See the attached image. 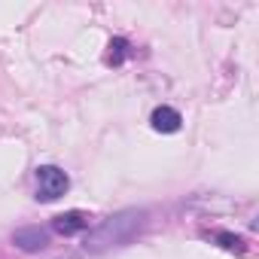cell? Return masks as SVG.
Instances as JSON below:
<instances>
[{
  "label": "cell",
  "instance_id": "obj_1",
  "mask_svg": "<svg viewBox=\"0 0 259 259\" xmlns=\"http://www.w3.org/2000/svg\"><path fill=\"white\" fill-rule=\"evenodd\" d=\"M144 210H125V213H119V217H110L107 223H101L98 229H95V235H92V241L85 244V247H92V250H101V247H110V244H125L128 238H132L141 226H144Z\"/></svg>",
  "mask_w": 259,
  "mask_h": 259
},
{
  "label": "cell",
  "instance_id": "obj_2",
  "mask_svg": "<svg viewBox=\"0 0 259 259\" xmlns=\"http://www.w3.org/2000/svg\"><path fill=\"white\" fill-rule=\"evenodd\" d=\"M34 180H37V201H55L70 189V177L58 165H40L34 171Z\"/></svg>",
  "mask_w": 259,
  "mask_h": 259
},
{
  "label": "cell",
  "instance_id": "obj_3",
  "mask_svg": "<svg viewBox=\"0 0 259 259\" xmlns=\"http://www.w3.org/2000/svg\"><path fill=\"white\" fill-rule=\"evenodd\" d=\"M85 229H92V217L82 213V210H67V213H58V217L52 220V232H58V235H64V238L79 235V232H85Z\"/></svg>",
  "mask_w": 259,
  "mask_h": 259
},
{
  "label": "cell",
  "instance_id": "obj_4",
  "mask_svg": "<svg viewBox=\"0 0 259 259\" xmlns=\"http://www.w3.org/2000/svg\"><path fill=\"white\" fill-rule=\"evenodd\" d=\"M13 244L25 253H37L49 244V232L40 229V226H25V229H16L13 232Z\"/></svg>",
  "mask_w": 259,
  "mask_h": 259
},
{
  "label": "cell",
  "instance_id": "obj_5",
  "mask_svg": "<svg viewBox=\"0 0 259 259\" xmlns=\"http://www.w3.org/2000/svg\"><path fill=\"white\" fill-rule=\"evenodd\" d=\"M150 122H153V128H156V132H162V135H174V132H180V125H183V116H180L174 107L162 104V107H156V110H153Z\"/></svg>",
  "mask_w": 259,
  "mask_h": 259
},
{
  "label": "cell",
  "instance_id": "obj_6",
  "mask_svg": "<svg viewBox=\"0 0 259 259\" xmlns=\"http://www.w3.org/2000/svg\"><path fill=\"white\" fill-rule=\"evenodd\" d=\"M128 46H132V43H128L125 37H113L110 40V52H107V67H119L125 58H128Z\"/></svg>",
  "mask_w": 259,
  "mask_h": 259
},
{
  "label": "cell",
  "instance_id": "obj_7",
  "mask_svg": "<svg viewBox=\"0 0 259 259\" xmlns=\"http://www.w3.org/2000/svg\"><path fill=\"white\" fill-rule=\"evenodd\" d=\"M210 241H220V247H226V250H244L241 244H244V238H238V235H232V232H213V235H207Z\"/></svg>",
  "mask_w": 259,
  "mask_h": 259
}]
</instances>
